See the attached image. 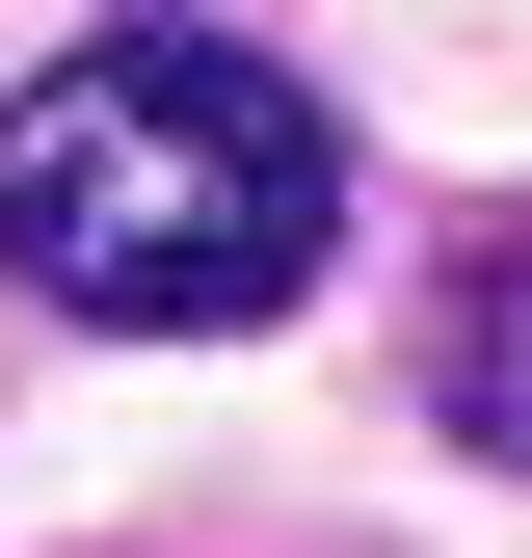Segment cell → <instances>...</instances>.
Listing matches in <instances>:
<instances>
[{"label": "cell", "mask_w": 532, "mask_h": 558, "mask_svg": "<svg viewBox=\"0 0 532 558\" xmlns=\"http://www.w3.org/2000/svg\"><path fill=\"white\" fill-rule=\"evenodd\" d=\"M426 399H452V452H506V478H532V240H480V266H452Z\"/></svg>", "instance_id": "obj_2"}, {"label": "cell", "mask_w": 532, "mask_h": 558, "mask_svg": "<svg viewBox=\"0 0 532 558\" xmlns=\"http://www.w3.org/2000/svg\"><path fill=\"white\" fill-rule=\"evenodd\" d=\"M319 240H347V160L319 107L214 27H107L0 107V266L53 319H133V345H214V319H293Z\"/></svg>", "instance_id": "obj_1"}]
</instances>
